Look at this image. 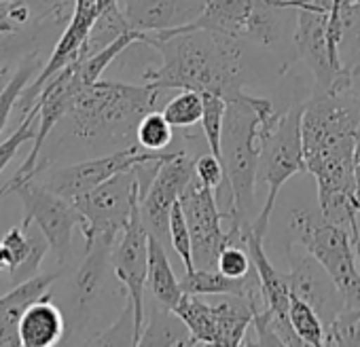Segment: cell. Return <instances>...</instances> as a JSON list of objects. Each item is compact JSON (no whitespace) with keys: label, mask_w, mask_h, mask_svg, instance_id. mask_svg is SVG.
I'll return each mask as SVG.
<instances>
[{"label":"cell","mask_w":360,"mask_h":347,"mask_svg":"<svg viewBox=\"0 0 360 347\" xmlns=\"http://www.w3.org/2000/svg\"><path fill=\"white\" fill-rule=\"evenodd\" d=\"M140 45L161 55V64L146 68L142 74L144 85L161 93L167 89H193L223 96L229 102L246 93L248 85L263 77L265 58H257V53L265 49L219 30L185 26L146 32Z\"/></svg>","instance_id":"cell-1"},{"label":"cell","mask_w":360,"mask_h":347,"mask_svg":"<svg viewBox=\"0 0 360 347\" xmlns=\"http://www.w3.org/2000/svg\"><path fill=\"white\" fill-rule=\"evenodd\" d=\"M360 133V100L347 81L320 89L314 87L303 102L301 136L307 174L316 178L318 202L354 193V155Z\"/></svg>","instance_id":"cell-2"},{"label":"cell","mask_w":360,"mask_h":347,"mask_svg":"<svg viewBox=\"0 0 360 347\" xmlns=\"http://www.w3.org/2000/svg\"><path fill=\"white\" fill-rule=\"evenodd\" d=\"M284 108H276L269 98L242 93L236 100L227 102L225 123H223V165L231 191V202L227 216L231 229L250 233L257 206L255 191L259 183V163L265 138L274 131L282 117Z\"/></svg>","instance_id":"cell-3"},{"label":"cell","mask_w":360,"mask_h":347,"mask_svg":"<svg viewBox=\"0 0 360 347\" xmlns=\"http://www.w3.org/2000/svg\"><path fill=\"white\" fill-rule=\"evenodd\" d=\"M161 91L148 85H127L119 81H96L83 87L70 110L72 136L85 144H110L115 150L138 144L140 119L155 110Z\"/></svg>","instance_id":"cell-4"},{"label":"cell","mask_w":360,"mask_h":347,"mask_svg":"<svg viewBox=\"0 0 360 347\" xmlns=\"http://www.w3.org/2000/svg\"><path fill=\"white\" fill-rule=\"evenodd\" d=\"M187 28H210L276 55L286 68L299 58L295 47L297 11L278 0H208L200 20Z\"/></svg>","instance_id":"cell-5"},{"label":"cell","mask_w":360,"mask_h":347,"mask_svg":"<svg viewBox=\"0 0 360 347\" xmlns=\"http://www.w3.org/2000/svg\"><path fill=\"white\" fill-rule=\"evenodd\" d=\"M292 237L335 280L345 309H360V261L352 231L330 223L320 208L295 210L288 218Z\"/></svg>","instance_id":"cell-6"},{"label":"cell","mask_w":360,"mask_h":347,"mask_svg":"<svg viewBox=\"0 0 360 347\" xmlns=\"http://www.w3.org/2000/svg\"><path fill=\"white\" fill-rule=\"evenodd\" d=\"M301 117H303V104L284 108L278 125L265 138V144H263L261 163H259V181L267 185V197L252 225V231L263 237L267 233L280 189L292 176H297V174H307L303 136H301Z\"/></svg>","instance_id":"cell-7"},{"label":"cell","mask_w":360,"mask_h":347,"mask_svg":"<svg viewBox=\"0 0 360 347\" xmlns=\"http://www.w3.org/2000/svg\"><path fill=\"white\" fill-rule=\"evenodd\" d=\"M140 202L136 167L115 174L112 178L94 191L77 197L72 204L81 214V233L85 246L108 244L115 246L119 235L129 225L131 212Z\"/></svg>","instance_id":"cell-8"},{"label":"cell","mask_w":360,"mask_h":347,"mask_svg":"<svg viewBox=\"0 0 360 347\" xmlns=\"http://www.w3.org/2000/svg\"><path fill=\"white\" fill-rule=\"evenodd\" d=\"M180 206L185 210L189 231H191V250L195 269H217L223 248L229 244L227 231H223V221L229 218L221 208L217 191L206 187L198 176L187 185L180 195Z\"/></svg>","instance_id":"cell-9"},{"label":"cell","mask_w":360,"mask_h":347,"mask_svg":"<svg viewBox=\"0 0 360 347\" xmlns=\"http://www.w3.org/2000/svg\"><path fill=\"white\" fill-rule=\"evenodd\" d=\"M195 176V157L185 150H172L169 157L159 165L146 193L140 197V218L150 237H157L165 246L169 242V214L174 204L180 199L187 185Z\"/></svg>","instance_id":"cell-10"},{"label":"cell","mask_w":360,"mask_h":347,"mask_svg":"<svg viewBox=\"0 0 360 347\" xmlns=\"http://www.w3.org/2000/svg\"><path fill=\"white\" fill-rule=\"evenodd\" d=\"M24 204V225L37 223L41 231L45 233L51 250L58 256V263L64 267L70 244H72V233L77 227H81V214L77 206L51 191L45 183L41 185L37 178L24 183L15 191Z\"/></svg>","instance_id":"cell-11"},{"label":"cell","mask_w":360,"mask_h":347,"mask_svg":"<svg viewBox=\"0 0 360 347\" xmlns=\"http://www.w3.org/2000/svg\"><path fill=\"white\" fill-rule=\"evenodd\" d=\"M148 231L140 218V202L136 204L129 225L112 248V269L117 282L125 290V301L134 307L138 345L146 317V273H148Z\"/></svg>","instance_id":"cell-12"},{"label":"cell","mask_w":360,"mask_h":347,"mask_svg":"<svg viewBox=\"0 0 360 347\" xmlns=\"http://www.w3.org/2000/svg\"><path fill=\"white\" fill-rule=\"evenodd\" d=\"M155 155L157 152L144 150L138 144H134V146L112 150V152L96 157V159H87V161H79V163H72L68 167H62V169L49 174L45 185L51 191H56L58 195L75 202L77 197L94 191L96 187H100L102 183L112 178L115 174L131 169L138 163H142Z\"/></svg>","instance_id":"cell-13"},{"label":"cell","mask_w":360,"mask_h":347,"mask_svg":"<svg viewBox=\"0 0 360 347\" xmlns=\"http://www.w3.org/2000/svg\"><path fill=\"white\" fill-rule=\"evenodd\" d=\"M100 9H98V0H75V9H72V15L70 20L66 22V28L62 32V37L58 39L51 55L47 58V64L45 68L39 72V77L24 89V93L20 96L18 100V108L22 110V117H26L32 106L37 104L39 96H41V89L47 85L49 79H53L60 70H64L68 64L77 62L81 51H83V45L91 32V26L98 18Z\"/></svg>","instance_id":"cell-14"},{"label":"cell","mask_w":360,"mask_h":347,"mask_svg":"<svg viewBox=\"0 0 360 347\" xmlns=\"http://www.w3.org/2000/svg\"><path fill=\"white\" fill-rule=\"evenodd\" d=\"M288 275L290 292L301 296L305 303H309L316 313L320 315L324 328L337 320V315L345 309L343 296L335 284V280L328 275V271L311 256H295Z\"/></svg>","instance_id":"cell-15"},{"label":"cell","mask_w":360,"mask_h":347,"mask_svg":"<svg viewBox=\"0 0 360 347\" xmlns=\"http://www.w3.org/2000/svg\"><path fill=\"white\" fill-rule=\"evenodd\" d=\"M206 5L208 0H119L129 28L142 34L191 26Z\"/></svg>","instance_id":"cell-16"},{"label":"cell","mask_w":360,"mask_h":347,"mask_svg":"<svg viewBox=\"0 0 360 347\" xmlns=\"http://www.w3.org/2000/svg\"><path fill=\"white\" fill-rule=\"evenodd\" d=\"M58 277L60 271L34 275L22 284H15L9 292L0 294V345H22L18 332L22 315L32 303L49 294V288Z\"/></svg>","instance_id":"cell-17"},{"label":"cell","mask_w":360,"mask_h":347,"mask_svg":"<svg viewBox=\"0 0 360 347\" xmlns=\"http://www.w3.org/2000/svg\"><path fill=\"white\" fill-rule=\"evenodd\" d=\"M112 248L108 244L85 246V258L72 280V309L81 317L89 313L106 284L108 271H112Z\"/></svg>","instance_id":"cell-18"},{"label":"cell","mask_w":360,"mask_h":347,"mask_svg":"<svg viewBox=\"0 0 360 347\" xmlns=\"http://www.w3.org/2000/svg\"><path fill=\"white\" fill-rule=\"evenodd\" d=\"M66 320L51 296L32 303L20 320V343L26 347H53L64 339Z\"/></svg>","instance_id":"cell-19"},{"label":"cell","mask_w":360,"mask_h":347,"mask_svg":"<svg viewBox=\"0 0 360 347\" xmlns=\"http://www.w3.org/2000/svg\"><path fill=\"white\" fill-rule=\"evenodd\" d=\"M140 345L142 347H150V345H195V339L191 334V330L187 328V324L183 322L174 309L153 301V305H146V317H144V330L140 336Z\"/></svg>","instance_id":"cell-20"},{"label":"cell","mask_w":360,"mask_h":347,"mask_svg":"<svg viewBox=\"0 0 360 347\" xmlns=\"http://www.w3.org/2000/svg\"><path fill=\"white\" fill-rule=\"evenodd\" d=\"M146 290L153 301L174 309L183 299V284L174 275V269L167 258L165 244L157 237H148V273H146Z\"/></svg>","instance_id":"cell-21"},{"label":"cell","mask_w":360,"mask_h":347,"mask_svg":"<svg viewBox=\"0 0 360 347\" xmlns=\"http://www.w3.org/2000/svg\"><path fill=\"white\" fill-rule=\"evenodd\" d=\"M174 311L183 317V322L191 330L195 345H221V330L214 303H210L202 294L185 292L183 299L174 307Z\"/></svg>","instance_id":"cell-22"},{"label":"cell","mask_w":360,"mask_h":347,"mask_svg":"<svg viewBox=\"0 0 360 347\" xmlns=\"http://www.w3.org/2000/svg\"><path fill=\"white\" fill-rule=\"evenodd\" d=\"M217 317H219V330H221V345L236 347L242 345L246 339V332L255 317V305L246 296H231L225 294L223 301L214 303Z\"/></svg>","instance_id":"cell-23"},{"label":"cell","mask_w":360,"mask_h":347,"mask_svg":"<svg viewBox=\"0 0 360 347\" xmlns=\"http://www.w3.org/2000/svg\"><path fill=\"white\" fill-rule=\"evenodd\" d=\"M129 30L131 28H129V24H127V20H125L123 11L119 7V3L102 9L98 13V18H96L94 26H91V32H89L85 45H83V51H81L79 60H85V58L102 51L104 47H108L110 43H115L119 37H123Z\"/></svg>","instance_id":"cell-24"},{"label":"cell","mask_w":360,"mask_h":347,"mask_svg":"<svg viewBox=\"0 0 360 347\" xmlns=\"http://www.w3.org/2000/svg\"><path fill=\"white\" fill-rule=\"evenodd\" d=\"M163 117L174 129H193L204 117V93L193 89H183L161 108Z\"/></svg>","instance_id":"cell-25"},{"label":"cell","mask_w":360,"mask_h":347,"mask_svg":"<svg viewBox=\"0 0 360 347\" xmlns=\"http://www.w3.org/2000/svg\"><path fill=\"white\" fill-rule=\"evenodd\" d=\"M39 62L41 60L37 55L26 58L20 64V68L15 70V74L7 81V85L3 87V91H0V133H3V129L7 127L9 117L18 108V100L24 93V89L39 77V72H37Z\"/></svg>","instance_id":"cell-26"},{"label":"cell","mask_w":360,"mask_h":347,"mask_svg":"<svg viewBox=\"0 0 360 347\" xmlns=\"http://www.w3.org/2000/svg\"><path fill=\"white\" fill-rule=\"evenodd\" d=\"M288 317H290L295 332L303 341V345H311V347L324 345V324H322L320 315L316 313V309L309 303H305L301 296H297L292 292H290Z\"/></svg>","instance_id":"cell-27"},{"label":"cell","mask_w":360,"mask_h":347,"mask_svg":"<svg viewBox=\"0 0 360 347\" xmlns=\"http://www.w3.org/2000/svg\"><path fill=\"white\" fill-rule=\"evenodd\" d=\"M227 112V100L217 93H204V117H202V133L206 140V148L223 161L221 144H223V123Z\"/></svg>","instance_id":"cell-28"},{"label":"cell","mask_w":360,"mask_h":347,"mask_svg":"<svg viewBox=\"0 0 360 347\" xmlns=\"http://www.w3.org/2000/svg\"><path fill=\"white\" fill-rule=\"evenodd\" d=\"M136 140H138V146L144 150L165 152V148L174 142V127L163 117V112L150 110L140 119Z\"/></svg>","instance_id":"cell-29"},{"label":"cell","mask_w":360,"mask_h":347,"mask_svg":"<svg viewBox=\"0 0 360 347\" xmlns=\"http://www.w3.org/2000/svg\"><path fill=\"white\" fill-rule=\"evenodd\" d=\"M169 242H172V248L178 254L180 263H183V267H185V273L195 271L193 250H191V231H189L185 210H183V206H180V199L174 204L172 214H169Z\"/></svg>","instance_id":"cell-30"},{"label":"cell","mask_w":360,"mask_h":347,"mask_svg":"<svg viewBox=\"0 0 360 347\" xmlns=\"http://www.w3.org/2000/svg\"><path fill=\"white\" fill-rule=\"evenodd\" d=\"M39 112H41V106L34 104L32 110L26 117H22V123L18 125V129L9 138H5L3 142H0V171H3L13 161V157L18 155L22 144L37 138V133H39Z\"/></svg>","instance_id":"cell-31"},{"label":"cell","mask_w":360,"mask_h":347,"mask_svg":"<svg viewBox=\"0 0 360 347\" xmlns=\"http://www.w3.org/2000/svg\"><path fill=\"white\" fill-rule=\"evenodd\" d=\"M94 345H138V332H136V317L131 303H123V311L119 317L94 341Z\"/></svg>","instance_id":"cell-32"},{"label":"cell","mask_w":360,"mask_h":347,"mask_svg":"<svg viewBox=\"0 0 360 347\" xmlns=\"http://www.w3.org/2000/svg\"><path fill=\"white\" fill-rule=\"evenodd\" d=\"M324 345H360V313L343 309L333 324L324 328Z\"/></svg>","instance_id":"cell-33"},{"label":"cell","mask_w":360,"mask_h":347,"mask_svg":"<svg viewBox=\"0 0 360 347\" xmlns=\"http://www.w3.org/2000/svg\"><path fill=\"white\" fill-rule=\"evenodd\" d=\"M217 269L229 277H246L255 269L246 244H227L219 256Z\"/></svg>","instance_id":"cell-34"},{"label":"cell","mask_w":360,"mask_h":347,"mask_svg":"<svg viewBox=\"0 0 360 347\" xmlns=\"http://www.w3.org/2000/svg\"><path fill=\"white\" fill-rule=\"evenodd\" d=\"M354 193L360 204V133H358V146H356V155H354Z\"/></svg>","instance_id":"cell-35"},{"label":"cell","mask_w":360,"mask_h":347,"mask_svg":"<svg viewBox=\"0 0 360 347\" xmlns=\"http://www.w3.org/2000/svg\"><path fill=\"white\" fill-rule=\"evenodd\" d=\"M347 85H349L352 93L360 100V64H356L352 68V72L347 74Z\"/></svg>","instance_id":"cell-36"},{"label":"cell","mask_w":360,"mask_h":347,"mask_svg":"<svg viewBox=\"0 0 360 347\" xmlns=\"http://www.w3.org/2000/svg\"><path fill=\"white\" fill-rule=\"evenodd\" d=\"M3 271H11V256L7 252V248L0 242V273Z\"/></svg>","instance_id":"cell-37"},{"label":"cell","mask_w":360,"mask_h":347,"mask_svg":"<svg viewBox=\"0 0 360 347\" xmlns=\"http://www.w3.org/2000/svg\"><path fill=\"white\" fill-rule=\"evenodd\" d=\"M119 0H98V9L102 11V9H106V7H110V5H117Z\"/></svg>","instance_id":"cell-38"},{"label":"cell","mask_w":360,"mask_h":347,"mask_svg":"<svg viewBox=\"0 0 360 347\" xmlns=\"http://www.w3.org/2000/svg\"><path fill=\"white\" fill-rule=\"evenodd\" d=\"M5 292V288H3V284H0V294H3Z\"/></svg>","instance_id":"cell-39"},{"label":"cell","mask_w":360,"mask_h":347,"mask_svg":"<svg viewBox=\"0 0 360 347\" xmlns=\"http://www.w3.org/2000/svg\"><path fill=\"white\" fill-rule=\"evenodd\" d=\"M0 55H3V45H0Z\"/></svg>","instance_id":"cell-40"},{"label":"cell","mask_w":360,"mask_h":347,"mask_svg":"<svg viewBox=\"0 0 360 347\" xmlns=\"http://www.w3.org/2000/svg\"><path fill=\"white\" fill-rule=\"evenodd\" d=\"M358 313H360V309H358Z\"/></svg>","instance_id":"cell-41"}]
</instances>
